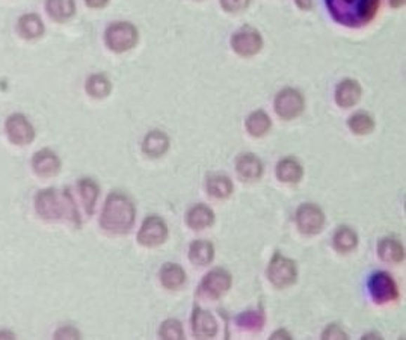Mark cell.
<instances>
[{"label": "cell", "mask_w": 406, "mask_h": 340, "mask_svg": "<svg viewBox=\"0 0 406 340\" xmlns=\"http://www.w3.org/2000/svg\"><path fill=\"white\" fill-rule=\"evenodd\" d=\"M136 209L131 198L123 192H112L105 203L101 212L100 225L109 233H129L135 224Z\"/></svg>", "instance_id": "obj_1"}, {"label": "cell", "mask_w": 406, "mask_h": 340, "mask_svg": "<svg viewBox=\"0 0 406 340\" xmlns=\"http://www.w3.org/2000/svg\"><path fill=\"white\" fill-rule=\"evenodd\" d=\"M381 0H327L332 18L343 26L361 27L376 15Z\"/></svg>", "instance_id": "obj_2"}, {"label": "cell", "mask_w": 406, "mask_h": 340, "mask_svg": "<svg viewBox=\"0 0 406 340\" xmlns=\"http://www.w3.org/2000/svg\"><path fill=\"white\" fill-rule=\"evenodd\" d=\"M35 209L38 215L44 219L68 218L79 223V214L74 200L68 191L59 195L56 189H44L35 197Z\"/></svg>", "instance_id": "obj_3"}, {"label": "cell", "mask_w": 406, "mask_h": 340, "mask_svg": "<svg viewBox=\"0 0 406 340\" xmlns=\"http://www.w3.org/2000/svg\"><path fill=\"white\" fill-rule=\"evenodd\" d=\"M106 44L117 53H123L138 43V29L129 22H117L106 29Z\"/></svg>", "instance_id": "obj_4"}, {"label": "cell", "mask_w": 406, "mask_h": 340, "mask_svg": "<svg viewBox=\"0 0 406 340\" xmlns=\"http://www.w3.org/2000/svg\"><path fill=\"white\" fill-rule=\"evenodd\" d=\"M296 265H294L293 260L281 256L280 253L272 257L268 266V278L273 286L280 289L287 287L296 282Z\"/></svg>", "instance_id": "obj_5"}, {"label": "cell", "mask_w": 406, "mask_h": 340, "mask_svg": "<svg viewBox=\"0 0 406 340\" xmlns=\"http://www.w3.org/2000/svg\"><path fill=\"white\" fill-rule=\"evenodd\" d=\"M369 291L376 304H387L399 298L398 285L387 273H374L369 280Z\"/></svg>", "instance_id": "obj_6"}, {"label": "cell", "mask_w": 406, "mask_h": 340, "mask_svg": "<svg viewBox=\"0 0 406 340\" xmlns=\"http://www.w3.org/2000/svg\"><path fill=\"white\" fill-rule=\"evenodd\" d=\"M233 50L240 56H254L257 55L263 47V38L257 29L251 26H243L231 38Z\"/></svg>", "instance_id": "obj_7"}, {"label": "cell", "mask_w": 406, "mask_h": 340, "mask_svg": "<svg viewBox=\"0 0 406 340\" xmlns=\"http://www.w3.org/2000/svg\"><path fill=\"white\" fill-rule=\"evenodd\" d=\"M306 107L302 94L293 88L282 89L275 98V112L282 119H293L299 117Z\"/></svg>", "instance_id": "obj_8"}, {"label": "cell", "mask_w": 406, "mask_h": 340, "mask_svg": "<svg viewBox=\"0 0 406 340\" xmlns=\"http://www.w3.org/2000/svg\"><path fill=\"white\" fill-rule=\"evenodd\" d=\"M166 237H168V225L165 224L164 219L156 215L148 216L138 233V241L144 247L162 245L166 241Z\"/></svg>", "instance_id": "obj_9"}, {"label": "cell", "mask_w": 406, "mask_h": 340, "mask_svg": "<svg viewBox=\"0 0 406 340\" xmlns=\"http://www.w3.org/2000/svg\"><path fill=\"white\" fill-rule=\"evenodd\" d=\"M230 287H231L230 273H227L225 269L216 268L210 271L201 282L199 294L210 299H218L221 296H224L230 291Z\"/></svg>", "instance_id": "obj_10"}, {"label": "cell", "mask_w": 406, "mask_h": 340, "mask_svg": "<svg viewBox=\"0 0 406 340\" xmlns=\"http://www.w3.org/2000/svg\"><path fill=\"white\" fill-rule=\"evenodd\" d=\"M6 135L9 138V141L15 145H26L34 141L35 138V130L27 122V118L22 114H14L6 119L5 124Z\"/></svg>", "instance_id": "obj_11"}, {"label": "cell", "mask_w": 406, "mask_h": 340, "mask_svg": "<svg viewBox=\"0 0 406 340\" xmlns=\"http://www.w3.org/2000/svg\"><path fill=\"white\" fill-rule=\"evenodd\" d=\"M296 224L302 233L317 235L322 232L325 224V215L316 204H302L296 212Z\"/></svg>", "instance_id": "obj_12"}, {"label": "cell", "mask_w": 406, "mask_h": 340, "mask_svg": "<svg viewBox=\"0 0 406 340\" xmlns=\"http://www.w3.org/2000/svg\"><path fill=\"white\" fill-rule=\"evenodd\" d=\"M192 332L197 339H213L218 333L215 316L199 307H195L192 315Z\"/></svg>", "instance_id": "obj_13"}, {"label": "cell", "mask_w": 406, "mask_h": 340, "mask_svg": "<svg viewBox=\"0 0 406 340\" xmlns=\"http://www.w3.org/2000/svg\"><path fill=\"white\" fill-rule=\"evenodd\" d=\"M361 85L353 79H344L336 89V102L340 107H352L360 102L361 98Z\"/></svg>", "instance_id": "obj_14"}, {"label": "cell", "mask_w": 406, "mask_h": 340, "mask_svg": "<svg viewBox=\"0 0 406 340\" xmlns=\"http://www.w3.org/2000/svg\"><path fill=\"white\" fill-rule=\"evenodd\" d=\"M32 168L38 176L52 177L59 173L60 161L53 152H50V150H41V152L35 153L32 159Z\"/></svg>", "instance_id": "obj_15"}, {"label": "cell", "mask_w": 406, "mask_h": 340, "mask_svg": "<svg viewBox=\"0 0 406 340\" xmlns=\"http://www.w3.org/2000/svg\"><path fill=\"white\" fill-rule=\"evenodd\" d=\"M236 171L242 180H247V182H254V180H257L261 177L263 164L256 155H252V153L240 155L237 157V162H236Z\"/></svg>", "instance_id": "obj_16"}, {"label": "cell", "mask_w": 406, "mask_h": 340, "mask_svg": "<svg viewBox=\"0 0 406 340\" xmlns=\"http://www.w3.org/2000/svg\"><path fill=\"white\" fill-rule=\"evenodd\" d=\"M169 148V138L162 130H153L150 132L142 144V152L150 157H160L164 156Z\"/></svg>", "instance_id": "obj_17"}, {"label": "cell", "mask_w": 406, "mask_h": 340, "mask_svg": "<svg viewBox=\"0 0 406 340\" xmlns=\"http://www.w3.org/2000/svg\"><path fill=\"white\" fill-rule=\"evenodd\" d=\"M186 223L192 230H202L215 223V214L206 204H197L188 212Z\"/></svg>", "instance_id": "obj_18"}, {"label": "cell", "mask_w": 406, "mask_h": 340, "mask_svg": "<svg viewBox=\"0 0 406 340\" xmlns=\"http://www.w3.org/2000/svg\"><path fill=\"white\" fill-rule=\"evenodd\" d=\"M379 257L387 263H400L405 259L403 245L394 237H385L378 245Z\"/></svg>", "instance_id": "obj_19"}, {"label": "cell", "mask_w": 406, "mask_h": 340, "mask_svg": "<svg viewBox=\"0 0 406 340\" xmlns=\"http://www.w3.org/2000/svg\"><path fill=\"white\" fill-rule=\"evenodd\" d=\"M160 282L169 291H177L186 282L185 269L176 263H165L160 269Z\"/></svg>", "instance_id": "obj_20"}, {"label": "cell", "mask_w": 406, "mask_h": 340, "mask_svg": "<svg viewBox=\"0 0 406 340\" xmlns=\"http://www.w3.org/2000/svg\"><path fill=\"white\" fill-rule=\"evenodd\" d=\"M213 257H215V247L211 242L204 241V239H199L190 244L189 248V259L190 262L197 266H207L211 263Z\"/></svg>", "instance_id": "obj_21"}, {"label": "cell", "mask_w": 406, "mask_h": 340, "mask_svg": "<svg viewBox=\"0 0 406 340\" xmlns=\"http://www.w3.org/2000/svg\"><path fill=\"white\" fill-rule=\"evenodd\" d=\"M17 31L26 39H34L44 34V23L37 14H26L18 20Z\"/></svg>", "instance_id": "obj_22"}, {"label": "cell", "mask_w": 406, "mask_h": 340, "mask_svg": "<svg viewBox=\"0 0 406 340\" xmlns=\"http://www.w3.org/2000/svg\"><path fill=\"white\" fill-rule=\"evenodd\" d=\"M303 176L302 165L293 157H286L277 165V177L284 183H298Z\"/></svg>", "instance_id": "obj_23"}, {"label": "cell", "mask_w": 406, "mask_h": 340, "mask_svg": "<svg viewBox=\"0 0 406 340\" xmlns=\"http://www.w3.org/2000/svg\"><path fill=\"white\" fill-rule=\"evenodd\" d=\"M47 13L56 22H67L76 13L74 0H47Z\"/></svg>", "instance_id": "obj_24"}, {"label": "cell", "mask_w": 406, "mask_h": 340, "mask_svg": "<svg viewBox=\"0 0 406 340\" xmlns=\"http://www.w3.org/2000/svg\"><path fill=\"white\" fill-rule=\"evenodd\" d=\"M77 188H79L80 197H82V202H84L86 214L93 215L94 209H96L97 198H98V192H100L98 185L94 182L93 178H82L79 182Z\"/></svg>", "instance_id": "obj_25"}, {"label": "cell", "mask_w": 406, "mask_h": 340, "mask_svg": "<svg viewBox=\"0 0 406 340\" xmlns=\"http://www.w3.org/2000/svg\"><path fill=\"white\" fill-rule=\"evenodd\" d=\"M207 192L213 198L224 200L233 194V183L227 176L213 174L207 178Z\"/></svg>", "instance_id": "obj_26"}, {"label": "cell", "mask_w": 406, "mask_h": 340, "mask_svg": "<svg viewBox=\"0 0 406 340\" xmlns=\"http://www.w3.org/2000/svg\"><path fill=\"white\" fill-rule=\"evenodd\" d=\"M272 122L269 115L265 111H256L252 112L247 119V130L251 136H265L270 130Z\"/></svg>", "instance_id": "obj_27"}, {"label": "cell", "mask_w": 406, "mask_h": 340, "mask_svg": "<svg viewBox=\"0 0 406 340\" xmlns=\"http://www.w3.org/2000/svg\"><path fill=\"white\" fill-rule=\"evenodd\" d=\"M332 242L334 248H336L339 253H349L358 245V236L352 228L343 225L337 230L336 235H334Z\"/></svg>", "instance_id": "obj_28"}, {"label": "cell", "mask_w": 406, "mask_h": 340, "mask_svg": "<svg viewBox=\"0 0 406 340\" xmlns=\"http://www.w3.org/2000/svg\"><path fill=\"white\" fill-rule=\"evenodd\" d=\"M112 91V84L105 74H93L86 81V93L94 98H105Z\"/></svg>", "instance_id": "obj_29"}, {"label": "cell", "mask_w": 406, "mask_h": 340, "mask_svg": "<svg viewBox=\"0 0 406 340\" xmlns=\"http://www.w3.org/2000/svg\"><path fill=\"white\" fill-rule=\"evenodd\" d=\"M265 313L263 312H247L236 318V324L239 328L247 329V332H260L265 325Z\"/></svg>", "instance_id": "obj_30"}, {"label": "cell", "mask_w": 406, "mask_h": 340, "mask_svg": "<svg viewBox=\"0 0 406 340\" xmlns=\"http://www.w3.org/2000/svg\"><path fill=\"white\" fill-rule=\"evenodd\" d=\"M349 129L355 135H369L373 132L374 122L372 115L365 112H357L349 118Z\"/></svg>", "instance_id": "obj_31"}, {"label": "cell", "mask_w": 406, "mask_h": 340, "mask_svg": "<svg viewBox=\"0 0 406 340\" xmlns=\"http://www.w3.org/2000/svg\"><path fill=\"white\" fill-rule=\"evenodd\" d=\"M159 336L164 340H181L185 339V329H183L181 322L177 321V319H168V321L162 324Z\"/></svg>", "instance_id": "obj_32"}, {"label": "cell", "mask_w": 406, "mask_h": 340, "mask_svg": "<svg viewBox=\"0 0 406 340\" xmlns=\"http://www.w3.org/2000/svg\"><path fill=\"white\" fill-rule=\"evenodd\" d=\"M249 2L251 0H221V5L227 13H240L248 8Z\"/></svg>", "instance_id": "obj_33"}, {"label": "cell", "mask_w": 406, "mask_h": 340, "mask_svg": "<svg viewBox=\"0 0 406 340\" xmlns=\"http://www.w3.org/2000/svg\"><path fill=\"white\" fill-rule=\"evenodd\" d=\"M322 339L323 340H328V339H331V340H346L348 334L344 333L339 325L332 324L327 329H325L323 334H322Z\"/></svg>", "instance_id": "obj_34"}, {"label": "cell", "mask_w": 406, "mask_h": 340, "mask_svg": "<svg viewBox=\"0 0 406 340\" xmlns=\"http://www.w3.org/2000/svg\"><path fill=\"white\" fill-rule=\"evenodd\" d=\"M55 339H80V334L73 327H63L55 333Z\"/></svg>", "instance_id": "obj_35"}, {"label": "cell", "mask_w": 406, "mask_h": 340, "mask_svg": "<svg viewBox=\"0 0 406 340\" xmlns=\"http://www.w3.org/2000/svg\"><path fill=\"white\" fill-rule=\"evenodd\" d=\"M296 5L303 9V11H310L314 6V0H296Z\"/></svg>", "instance_id": "obj_36"}, {"label": "cell", "mask_w": 406, "mask_h": 340, "mask_svg": "<svg viewBox=\"0 0 406 340\" xmlns=\"http://www.w3.org/2000/svg\"><path fill=\"white\" fill-rule=\"evenodd\" d=\"M85 2L91 8H103L109 4V0H85Z\"/></svg>", "instance_id": "obj_37"}, {"label": "cell", "mask_w": 406, "mask_h": 340, "mask_svg": "<svg viewBox=\"0 0 406 340\" xmlns=\"http://www.w3.org/2000/svg\"><path fill=\"white\" fill-rule=\"evenodd\" d=\"M270 339H272V340H278V339H286V340H290L292 336L286 332V329H278V332H275V333L272 334Z\"/></svg>", "instance_id": "obj_38"}, {"label": "cell", "mask_w": 406, "mask_h": 340, "mask_svg": "<svg viewBox=\"0 0 406 340\" xmlns=\"http://www.w3.org/2000/svg\"><path fill=\"white\" fill-rule=\"evenodd\" d=\"M15 336L11 333H0V339H14Z\"/></svg>", "instance_id": "obj_39"}, {"label": "cell", "mask_w": 406, "mask_h": 340, "mask_svg": "<svg viewBox=\"0 0 406 340\" xmlns=\"http://www.w3.org/2000/svg\"><path fill=\"white\" fill-rule=\"evenodd\" d=\"M403 2H405V0H391V4L394 6H400V5H403Z\"/></svg>", "instance_id": "obj_40"}]
</instances>
